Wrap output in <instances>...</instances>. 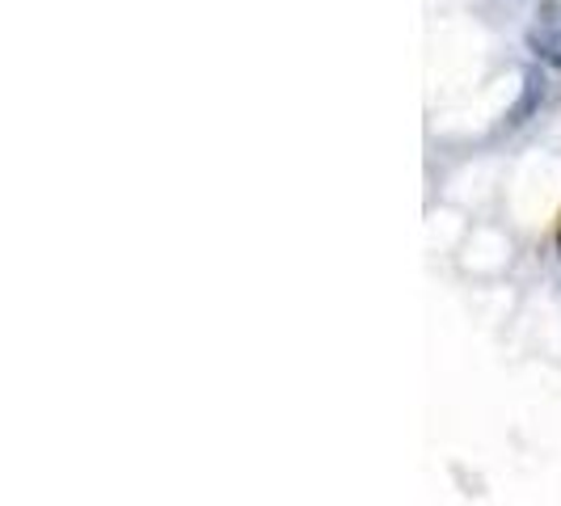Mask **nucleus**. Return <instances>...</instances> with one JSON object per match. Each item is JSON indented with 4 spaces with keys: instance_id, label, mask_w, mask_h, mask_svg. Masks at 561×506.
Instances as JSON below:
<instances>
[{
    "instance_id": "1",
    "label": "nucleus",
    "mask_w": 561,
    "mask_h": 506,
    "mask_svg": "<svg viewBox=\"0 0 561 506\" xmlns=\"http://www.w3.org/2000/svg\"><path fill=\"white\" fill-rule=\"evenodd\" d=\"M528 43H533V51L545 59V64L561 68V0H549V4H540V13H536V26L528 30Z\"/></svg>"
}]
</instances>
